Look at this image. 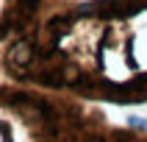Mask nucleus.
<instances>
[{
	"label": "nucleus",
	"mask_w": 147,
	"mask_h": 142,
	"mask_svg": "<svg viewBox=\"0 0 147 142\" xmlns=\"http://www.w3.org/2000/svg\"><path fill=\"white\" fill-rule=\"evenodd\" d=\"M128 125H136V128H147V120H142V117H131V120H128Z\"/></svg>",
	"instance_id": "nucleus-3"
},
{
	"label": "nucleus",
	"mask_w": 147,
	"mask_h": 142,
	"mask_svg": "<svg viewBox=\"0 0 147 142\" xmlns=\"http://www.w3.org/2000/svg\"><path fill=\"white\" fill-rule=\"evenodd\" d=\"M81 142H147V128H122V125L103 123Z\"/></svg>",
	"instance_id": "nucleus-2"
},
{
	"label": "nucleus",
	"mask_w": 147,
	"mask_h": 142,
	"mask_svg": "<svg viewBox=\"0 0 147 142\" xmlns=\"http://www.w3.org/2000/svg\"><path fill=\"white\" fill-rule=\"evenodd\" d=\"M14 81L89 103L147 100V0H83L61 8L3 56Z\"/></svg>",
	"instance_id": "nucleus-1"
}]
</instances>
